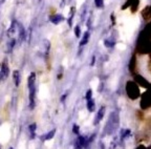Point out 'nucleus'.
<instances>
[{"instance_id": "obj_7", "label": "nucleus", "mask_w": 151, "mask_h": 149, "mask_svg": "<svg viewBox=\"0 0 151 149\" xmlns=\"http://www.w3.org/2000/svg\"><path fill=\"white\" fill-rule=\"evenodd\" d=\"M18 29H19V24L17 23V21H15V20H14V21L12 22V24H11V26H9V31H7V36H9V37H11V39H12L13 36L17 33Z\"/></svg>"}, {"instance_id": "obj_2", "label": "nucleus", "mask_w": 151, "mask_h": 149, "mask_svg": "<svg viewBox=\"0 0 151 149\" xmlns=\"http://www.w3.org/2000/svg\"><path fill=\"white\" fill-rule=\"evenodd\" d=\"M126 92L131 100H135L139 97V89L134 81H128L126 84Z\"/></svg>"}, {"instance_id": "obj_19", "label": "nucleus", "mask_w": 151, "mask_h": 149, "mask_svg": "<svg viewBox=\"0 0 151 149\" xmlns=\"http://www.w3.org/2000/svg\"><path fill=\"white\" fill-rule=\"evenodd\" d=\"M94 101L92 99H90V100H88L87 101V109H88V111H90V112H92V111L94 110Z\"/></svg>"}, {"instance_id": "obj_20", "label": "nucleus", "mask_w": 151, "mask_h": 149, "mask_svg": "<svg viewBox=\"0 0 151 149\" xmlns=\"http://www.w3.org/2000/svg\"><path fill=\"white\" fill-rule=\"evenodd\" d=\"M36 128H37V125L35 123L31 124V125L28 126V130H29V133H31L32 137H35V131H36Z\"/></svg>"}, {"instance_id": "obj_26", "label": "nucleus", "mask_w": 151, "mask_h": 149, "mask_svg": "<svg viewBox=\"0 0 151 149\" xmlns=\"http://www.w3.org/2000/svg\"><path fill=\"white\" fill-rule=\"evenodd\" d=\"M73 133H77V135H78V133H79V126L78 125H73Z\"/></svg>"}, {"instance_id": "obj_31", "label": "nucleus", "mask_w": 151, "mask_h": 149, "mask_svg": "<svg viewBox=\"0 0 151 149\" xmlns=\"http://www.w3.org/2000/svg\"><path fill=\"white\" fill-rule=\"evenodd\" d=\"M9 149H14V148H9Z\"/></svg>"}, {"instance_id": "obj_32", "label": "nucleus", "mask_w": 151, "mask_h": 149, "mask_svg": "<svg viewBox=\"0 0 151 149\" xmlns=\"http://www.w3.org/2000/svg\"><path fill=\"white\" fill-rule=\"evenodd\" d=\"M150 149H151V146H150Z\"/></svg>"}, {"instance_id": "obj_29", "label": "nucleus", "mask_w": 151, "mask_h": 149, "mask_svg": "<svg viewBox=\"0 0 151 149\" xmlns=\"http://www.w3.org/2000/svg\"><path fill=\"white\" fill-rule=\"evenodd\" d=\"M150 63H151V56H150Z\"/></svg>"}, {"instance_id": "obj_25", "label": "nucleus", "mask_w": 151, "mask_h": 149, "mask_svg": "<svg viewBox=\"0 0 151 149\" xmlns=\"http://www.w3.org/2000/svg\"><path fill=\"white\" fill-rule=\"evenodd\" d=\"M123 132H122V139H124V137H126V135H128L130 133V130L127 129V130H122Z\"/></svg>"}, {"instance_id": "obj_11", "label": "nucleus", "mask_w": 151, "mask_h": 149, "mask_svg": "<svg viewBox=\"0 0 151 149\" xmlns=\"http://www.w3.org/2000/svg\"><path fill=\"white\" fill-rule=\"evenodd\" d=\"M50 19L54 24H59L60 22H62L64 20V17L62 16L61 14H57V15H54V16H50Z\"/></svg>"}, {"instance_id": "obj_6", "label": "nucleus", "mask_w": 151, "mask_h": 149, "mask_svg": "<svg viewBox=\"0 0 151 149\" xmlns=\"http://www.w3.org/2000/svg\"><path fill=\"white\" fill-rule=\"evenodd\" d=\"M131 6L132 12H135L137 10V6H139V0H127L124 4V6L122 7V10H125L127 7Z\"/></svg>"}, {"instance_id": "obj_27", "label": "nucleus", "mask_w": 151, "mask_h": 149, "mask_svg": "<svg viewBox=\"0 0 151 149\" xmlns=\"http://www.w3.org/2000/svg\"><path fill=\"white\" fill-rule=\"evenodd\" d=\"M137 149H146V148H145V146H139Z\"/></svg>"}, {"instance_id": "obj_8", "label": "nucleus", "mask_w": 151, "mask_h": 149, "mask_svg": "<svg viewBox=\"0 0 151 149\" xmlns=\"http://www.w3.org/2000/svg\"><path fill=\"white\" fill-rule=\"evenodd\" d=\"M26 39V33L25 30L23 29V26L21 24H19V29H18V43L21 44L24 40Z\"/></svg>"}, {"instance_id": "obj_16", "label": "nucleus", "mask_w": 151, "mask_h": 149, "mask_svg": "<svg viewBox=\"0 0 151 149\" xmlns=\"http://www.w3.org/2000/svg\"><path fill=\"white\" fill-rule=\"evenodd\" d=\"M89 37H90L89 32H85L84 36H83V38H82V40L80 41V46H83V45L86 44V43L88 42V40H89Z\"/></svg>"}, {"instance_id": "obj_4", "label": "nucleus", "mask_w": 151, "mask_h": 149, "mask_svg": "<svg viewBox=\"0 0 151 149\" xmlns=\"http://www.w3.org/2000/svg\"><path fill=\"white\" fill-rule=\"evenodd\" d=\"M9 73V67L7 65L6 60L2 62V65H1V68H0V81H4L7 79Z\"/></svg>"}, {"instance_id": "obj_12", "label": "nucleus", "mask_w": 151, "mask_h": 149, "mask_svg": "<svg viewBox=\"0 0 151 149\" xmlns=\"http://www.w3.org/2000/svg\"><path fill=\"white\" fill-rule=\"evenodd\" d=\"M13 79H14V83L16 86H19L20 84V81H21V76H20V73L18 71H15L13 73Z\"/></svg>"}, {"instance_id": "obj_10", "label": "nucleus", "mask_w": 151, "mask_h": 149, "mask_svg": "<svg viewBox=\"0 0 151 149\" xmlns=\"http://www.w3.org/2000/svg\"><path fill=\"white\" fill-rule=\"evenodd\" d=\"M104 114H105V107H101V108L99 109V111H98L97 117H96V120H94V124H96V125L101 122L102 119L104 118Z\"/></svg>"}, {"instance_id": "obj_28", "label": "nucleus", "mask_w": 151, "mask_h": 149, "mask_svg": "<svg viewBox=\"0 0 151 149\" xmlns=\"http://www.w3.org/2000/svg\"><path fill=\"white\" fill-rule=\"evenodd\" d=\"M0 1H1V2H3V1H4V0H0Z\"/></svg>"}, {"instance_id": "obj_21", "label": "nucleus", "mask_w": 151, "mask_h": 149, "mask_svg": "<svg viewBox=\"0 0 151 149\" xmlns=\"http://www.w3.org/2000/svg\"><path fill=\"white\" fill-rule=\"evenodd\" d=\"M104 44H105V46L106 48H113L114 46V44H116V42L112 40V39H106V40L104 41Z\"/></svg>"}, {"instance_id": "obj_15", "label": "nucleus", "mask_w": 151, "mask_h": 149, "mask_svg": "<svg viewBox=\"0 0 151 149\" xmlns=\"http://www.w3.org/2000/svg\"><path fill=\"white\" fill-rule=\"evenodd\" d=\"M55 133H56V129H52V131H50V132H47L45 135L41 137V140H42V141H48V140H52V137H54Z\"/></svg>"}, {"instance_id": "obj_3", "label": "nucleus", "mask_w": 151, "mask_h": 149, "mask_svg": "<svg viewBox=\"0 0 151 149\" xmlns=\"http://www.w3.org/2000/svg\"><path fill=\"white\" fill-rule=\"evenodd\" d=\"M118 125H119V116L116 114V112H112L110 114V117H109L108 122H107L106 127H105L106 133H108V135L112 133L116 130V128L118 127Z\"/></svg>"}, {"instance_id": "obj_1", "label": "nucleus", "mask_w": 151, "mask_h": 149, "mask_svg": "<svg viewBox=\"0 0 151 149\" xmlns=\"http://www.w3.org/2000/svg\"><path fill=\"white\" fill-rule=\"evenodd\" d=\"M137 50L139 54H150L151 53V39L141 38V37H139Z\"/></svg>"}, {"instance_id": "obj_17", "label": "nucleus", "mask_w": 151, "mask_h": 149, "mask_svg": "<svg viewBox=\"0 0 151 149\" xmlns=\"http://www.w3.org/2000/svg\"><path fill=\"white\" fill-rule=\"evenodd\" d=\"M15 44H16V40H15L14 38H12V39H9V42H7V44H6V52L7 53H9V52H12V50H13V48L15 46Z\"/></svg>"}, {"instance_id": "obj_5", "label": "nucleus", "mask_w": 151, "mask_h": 149, "mask_svg": "<svg viewBox=\"0 0 151 149\" xmlns=\"http://www.w3.org/2000/svg\"><path fill=\"white\" fill-rule=\"evenodd\" d=\"M134 82L137 83V84H139V86H143L144 88H147V89H149V88L151 87L150 83H149L144 77H142L141 75H134Z\"/></svg>"}, {"instance_id": "obj_22", "label": "nucleus", "mask_w": 151, "mask_h": 149, "mask_svg": "<svg viewBox=\"0 0 151 149\" xmlns=\"http://www.w3.org/2000/svg\"><path fill=\"white\" fill-rule=\"evenodd\" d=\"M75 35H76V37H80L81 32H80V26L79 25H77L75 27Z\"/></svg>"}, {"instance_id": "obj_30", "label": "nucleus", "mask_w": 151, "mask_h": 149, "mask_svg": "<svg viewBox=\"0 0 151 149\" xmlns=\"http://www.w3.org/2000/svg\"><path fill=\"white\" fill-rule=\"evenodd\" d=\"M150 12H151V6H150Z\"/></svg>"}, {"instance_id": "obj_13", "label": "nucleus", "mask_w": 151, "mask_h": 149, "mask_svg": "<svg viewBox=\"0 0 151 149\" xmlns=\"http://www.w3.org/2000/svg\"><path fill=\"white\" fill-rule=\"evenodd\" d=\"M35 80H36V73H32L31 75H29V77H28V79H27L28 88H31V87H33V86H35Z\"/></svg>"}, {"instance_id": "obj_14", "label": "nucleus", "mask_w": 151, "mask_h": 149, "mask_svg": "<svg viewBox=\"0 0 151 149\" xmlns=\"http://www.w3.org/2000/svg\"><path fill=\"white\" fill-rule=\"evenodd\" d=\"M135 63H137V58H135V56L133 55L131 58V60H130V64H129V71L130 73L133 75L135 71Z\"/></svg>"}, {"instance_id": "obj_18", "label": "nucleus", "mask_w": 151, "mask_h": 149, "mask_svg": "<svg viewBox=\"0 0 151 149\" xmlns=\"http://www.w3.org/2000/svg\"><path fill=\"white\" fill-rule=\"evenodd\" d=\"M142 15H143V17H144L145 19L148 20L150 19V17H151V12H150V6H147L144 9V11L142 12Z\"/></svg>"}, {"instance_id": "obj_9", "label": "nucleus", "mask_w": 151, "mask_h": 149, "mask_svg": "<svg viewBox=\"0 0 151 149\" xmlns=\"http://www.w3.org/2000/svg\"><path fill=\"white\" fill-rule=\"evenodd\" d=\"M139 37H141V38L151 39V22H150V23L147 24L146 27H145V29L143 30V32L141 33Z\"/></svg>"}, {"instance_id": "obj_24", "label": "nucleus", "mask_w": 151, "mask_h": 149, "mask_svg": "<svg viewBox=\"0 0 151 149\" xmlns=\"http://www.w3.org/2000/svg\"><path fill=\"white\" fill-rule=\"evenodd\" d=\"M94 3H96V5H97V7H102L104 4L103 0H94Z\"/></svg>"}, {"instance_id": "obj_23", "label": "nucleus", "mask_w": 151, "mask_h": 149, "mask_svg": "<svg viewBox=\"0 0 151 149\" xmlns=\"http://www.w3.org/2000/svg\"><path fill=\"white\" fill-rule=\"evenodd\" d=\"M85 99H86V100H87V101H88V100H90V99H92V91H91V90H88V91L87 92H86V96H85Z\"/></svg>"}]
</instances>
